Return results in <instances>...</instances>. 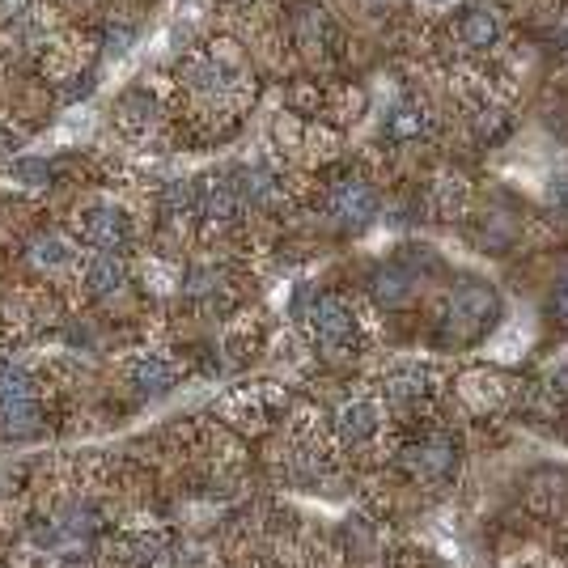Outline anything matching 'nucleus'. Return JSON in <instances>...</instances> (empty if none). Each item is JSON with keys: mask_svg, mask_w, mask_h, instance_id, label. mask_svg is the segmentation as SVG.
<instances>
[{"mask_svg": "<svg viewBox=\"0 0 568 568\" xmlns=\"http://www.w3.org/2000/svg\"><path fill=\"white\" fill-rule=\"evenodd\" d=\"M187 81H191L200 94H221L225 85H229V68L217 64V51H212V56L187 60Z\"/></svg>", "mask_w": 568, "mask_h": 568, "instance_id": "nucleus-17", "label": "nucleus"}, {"mask_svg": "<svg viewBox=\"0 0 568 568\" xmlns=\"http://www.w3.org/2000/svg\"><path fill=\"white\" fill-rule=\"evenodd\" d=\"M94 90V73H85V77H77V85H68V102H73V98H85V94H90Z\"/></svg>", "mask_w": 568, "mask_h": 568, "instance_id": "nucleus-26", "label": "nucleus"}, {"mask_svg": "<svg viewBox=\"0 0 568 568\" xmlns=\"http://www.w3.org/2000/svg\"><path fill=\"white\" fill-rule=\"evenodd\" d=\"M552 314L560 318V323H568V280L556 284V293H552Z\"/></svg>", "mask_w": 568, "mask_h": 568, "instance_id": "nucleus-24", "label": "nucleus"}, {"mask_svg": "<svg viewBox=\"0 0 568 568\" xmlns=\"http://www.w3.org/2000/svg\"><path fill=\"white\" fill-rule=\"evenodd\" d=\"M102 43H106V56H123L128 43H132V30L128 26H111V30L102 34Z\"/></svg>", "mask_w": 568, "mask_h": 568, "instance_id": "nucleus-22", "label": "nucleus"}, {"mask_svg": "<svg viewBox=\"0 0 568 568\" xmlns=\"http://www.w3.org/2000/svg\"><path fill=\"white\" fill-rule=\"evenodd\" d=\"M454 463H458V454H454V441H446V437L420 441V446L403 454V467L416 479H446L454 471Z\"/></svg>", "mask_w": 568, "mask_h": 568, "instance_id": "nucleus-5", "label": "nucleus"}, {"mask_svg": "<svg viewBox=\"0 0 568 568\" xmlns=\"http://www.w3.org/2000/svg\"><path fill=\"white\" fill-rule=\"evenodd\" d=\"M293 34L306 51H327L335 43V26H331V17H327L323 5H301L293 13Z\"/></svg>", "mask_w": 568, "mask_h": 568, "instance_id": "nucleus-7", "label": "nucleus"}, {"mask_svg": "<svg viewBox=\"0 0 568 568\" xmlns=\"http://www.w3.org/2000/svg\"><path fill=\"white\" fill-rule=\"evenodd\" d=\"M560 39H564V47H568V22H564V30H560Z\"/></svg>", "mask_w": 568, "mask_h": 568, "instance_id": "nucleus-27", "label": "nucleus"}, {"mask_svg": "<svg viewBox=\"0 0 568 568\" xmlns=\"http://www.w3.org/2000/svg\"><path fill=\"white\" fill-rule=\"evenodd\" d=\"M429 132V111H424L420 102H403L395 111L386 115V140H395V145H407V140H420Z\"/></svg>", "mask_w": 568, "mask_h": 568, "instance_id": "nucleus-9", "label": "nucleus"}, {"mask_svg": "<svg viewBox=\"0 0 568 568\" xmlns=\"http://www.w3.org/2000/svg\"><path fill=\"white\" fill-rule=\"evenodd\" d=\"M195 200H200V217L212 225H229V221H238V212H242L234 183H225V179H204L200 191H195Z\"/></svg>", "mask_w": 568, "mask_h": 568, "instance_id": "nucleus-6", "label": "nucleus"}, {"mask_svg": "<svg viewBox=\"0 0 568 568\" xmlns=\"http://www.w3.org/2000/svg\"><path fill=\"white\" fill-rule=\"evenodd\" d=\"M433 5H446V0H433Z\"/></svg>", "mask_w": 568, "mask_h": 568, "instance_id": "nucleus-28", "label": "nucleus"}, {"mask_svg": "<svg viewBox=\"0 0 568 568\" xmlns=\"http://www.w3.org/2000/svg\"><path fill=\"white\" fill-rule=\"evenodd\" d=\"M331 208H335V217H340L344 225L361 229V225L374 221L378 195H374V187L361 183V179H344L340 187H335V195H331Z\"/></svg>", "mask_w": 568, "mask_h": 568, "instance_id": "nucleus-4", "label": "nucleus"}, {"mask_svg": "<svg viewBox=\"0 0 568 568\" xmlns=\"http://www.w3.org/2000/svg\"><path fill=\"white\" fill-rule=\"evenodd\" d=\"M458 34H463L467 47L488 51V47H496V39H501V26H496V13L492 9L475 5V9L463 13V26H458Z\"/></svg>", "mask_w": 568, "mask_h": 568, "instance_id": "nucleus-13", "label": "nucleus"}, {"mask_svg": "<svg viewBox=\"0 0 568 568\" xmlns=\"http://www.w3.org/2000/svg\"><path fill=\"white\" fill-rule=\"evenodd\" d=\"M30 259L43 263V268H60V263L73 259V251H68V242H60V238H34Z\"/></svg>", "mask_w": 568, "mask_h": 568, "instance_id": "nucleus-21", "label": "nucleus"}, {"mask_svg": "<svg viewBox=\"0 0 568 568\" xmlns=\"http://www.w3.org/2000/svg\"><path fill=\"white\" fill-rule=\"evenodd\" d=\"M369 293H374L378 306L395 310V306H403V301L412 297V276H407L403 268H378L374 276H369Z\"/></svg>", "mask_w": 568, "mask_h": 568, "instance_id": "nucleus-12", "label": "nucleus"}, {"mask_svg": "<svg viewBox=\"0 0 568 568\" xmlns=\"http://www.w3.org/2000/svg\"><path fill=\"white\" fill-rule=\"evenodd\" d=\"M310 331L331 357H348L357 348V314L340 297H318L310 310Z\"/></svg>", "mask_w": 568, "mask_h": 568, "instance_id": "nucleus-1", "label": "nucleus"}, {"mask_svg": "<svg viewBox=\"0 0 568 568\" xmlns=\"http://www.w3.org/2000/svg\"><path fill=\"white\" fill-rule=\"evenodd\" d=\"M162 208H166V217H191L195 208H200V200H195V187L191 183H166L162 191Z\"/></svg>", "mask_w": 568, "mask_h": 568, "instance_id": "nucleus-20", "label": "nucleus"}, {"mask_svg": "<svg viewBox=\"0 0 568 568\" xmlns=\"http://www.w3.org/2000/svg\"><path fill=\"white\" fill-rule=\"evenodd\" d=\"M547 204H552L556 212H568V174H560V179L547 183Z\"/></svg>", "mask_w": 568, "mask_h": 568, "instance_id": "nucleus-23", "label": "nucleus"}, {"mask_svg": "<svg viewBox=\"0 0 568 568\" xmlns=\"http://www.w3.org/2000/svg\"><path fill=\"white\" fill-rule=\"evenodd\" d=\"M132 386L140 390V395H166V390L174 386V365L162 361V357H140L132 365Z\"/></svg>", "mask_w": 568, "mask_h": 568, "instance_id": "nucleus-14", "label": "nucleus"}, {"mask_svg": "<svg viewBox=\"0 0 568 568\" xmlns=\"http://www.w3.org/2000/svg\"><path fill=\"white\" fill-rule=\"evenodd\" d=\"M9 183L26 187V191H39L51 183V166L43 162V157H13L9 162Z\"/></svg>", "mask_w": 568, "mask_h": 568, "instance_id": "nucleus-18", "label": "nucleus"}, {"mask_svg": "<svg viewBox=\"0 0 568 568\" xmlns=\"http://www.w3.org/2000/svg\"><path fill=\"white\" fill-rule=\"evenodd\" d=\"M340 437L344 441H369L378 433V407L369 403V399H352V403H344L340 407Z\"/></svg>", "mask_w": 568, "mask_h": 568, "instance_id": "nucleus-11", "label": "nucleus"}, {"mask_svg": "<svg viewBox=\"0 0 568 568\" xmlns=\"http://www.w3.org/2000/svg\"><path fill=\"white\" fill-rule=\"evenodd\" d=\"M382 390H386L390 403H420V399L433 390V374H429V369H420V365L390 369L386 382H382Z\"/></svg>", "mask_w": 568, "mask_h": 568, "instance_id": "nucleus-8", "label": "nucleus"}, {"mask_svg": "<svg viewBox=\"0 0 568 568\" xmlns=\"http://www.w3.org/2000/svg\"><path fill=\"white\" fill-rule=\"evenodd\" d=\"M234 191H238L242 204H268L276 195V179L263 166H242L234 174Z\"/></svg>", "mask_w": 568, "mask_h": 568, "instance_id": "nucleus-15", "label": "nucleus"}, {"mask_svg": "<svg viewBox=\"0 0 568 568\" xmlns=\"http://www.w3.org/2000/svg\"><path fill=\"white\" fill-rule=\"evenodd\" d=\"M496 318V293L488 284H463L450 301V327H458L463 335H475L484 331Z\"/></svg>", "mask_w": 568, "mask_h": 568, "instance_id": "nucleus-2", "label": "nucleus"}, {"mask_svg": "<svg viewBox=\"0 0 568 568\" xmlns=\"http://www.w3.org/2000/svg\"><path fill=\"white\" fill-rule=\"evenodd\" d=\"M81 238L90 242V246H98V251L115 255V251H123V246H128L132 225H128V217H123L119 208H90V212L81 217Z\"/></svg>", "mask_w": 568, "mask_h": 568, "instance_id": "nucleus-3", "label": "nucleus"}, {"mask_svg": "<svg viewBox=\"0 0 568 568\" xmlns=\"http://www.w3.org/2000/svg\"><path fill=\"white\" fill-rule=\"evenodd\" d=\"M123 280H128V272H123V259L119 255H98L90 263V272H85V284H90L94 297H111Z\"/></svg>", "mask_w": 568, "mask_h": 568, "instance_id": "nucleus-16", "label": "nucleus"}, {"mask_svg": "<svg viewBox=\"0 0 568 568\" xmlns=\"http://www.w3.org/2000/svg\"><path fill=\"white\" fill-rule=\"evenodd\" d=\"M17 149H22V136L9 132V128H0V162H5V157L13 162V153H17Z\"/></svg>", "mask_w": 568, "mask_h": 568, "instance_id": "nucleus-25", "label": "nucleus"}, {"mask_svg": "<svg viewBox=\"0 0 568 568\" xmlns=\"http://www.w3.org/2000/svg\"><path fill=\"white\" fill-rule=\"evenodd\" d=\"M34 395H39V382H34L30 369L0 365V403L5 399H34Z\"/></svg>", "mask_w": 568, "mask_h": 568, "instance_id": "nucleus-19", "label": "nucleus"}, {"mask_svg": "<svg viewBox=\"0 0 568 568\" xmlns=\"http://www.w3.org/2000/svg\"><path fill=\"white\" fill-rule=\"evenodd\" d=\"M39 407H34V399H5L0 403V433L22 441V437H34L39 433Z\"/></svg>", "mask_w": 568, "mask_h": 568, "instance_id": "nucleus-10", "label": "nucleus"}]
</instances>
